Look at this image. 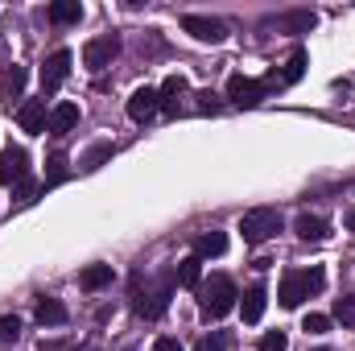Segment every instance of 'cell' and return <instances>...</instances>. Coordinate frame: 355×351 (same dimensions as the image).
I'll return each instance as SVG.
<instances>
[{"label": "cell", "instance_id": "d6986e66", "mask_svg": "<svg viewBox=\"0 0 355 351\" xmlns=\"http://www.w3.org/2000/svg\"><path fill=\"white\" fill-rule=\"evenodd\" d=\"M67 318H71V314H67V306H62L58 298H46V293L37 298V323H42V327H62Z\"/></svg>", "mask_w": 355, "mask_h": 351}, {"label": "cell", "instance_id": "277c9868", "mask_svg": "<svg viewBox=\"0 0 355 351\" xmlns=\"http://www.w3.org/2000/svg\"><path fill=\"white\" fill-rule=\"evenodd\" d=\"M281 232V211H272V207H257V211H248L244 219H240V236H244V244H265Z\"/></svg>", "mask_w": 355, "mask_h": 351}, {"label": "cell", "instance_id": "9c48e42d", "mask_svg": "<svg viewBox=\"0 0 355 351\" xmlns=\"http://www.w3.org/2000/svg\"><path fill=\"white\" fill-rule=\"evenodd\" d=\"M71 62H75L71 50H54V54L42 62V91H58L62 87L67 75H71Z\"/></svg>", "mask_w": 355, "mask_h": 351}, {"label": "cell", "instance_id": "7402d4cb", "mask_svg": "<svg viewBox=\"0 0 355 351\" xmlns=\"http://www.w3.org/2000/svg\"><path fill=\"white\" fill-rule=\"evenodd\" d=\"M50 21L54 25H79L83 21V4L79 0H54L50 4Z\"/></svg>", "mask_w": 355, "mask_h": 351}, {"label": "cell", "instance_id": "5b68a950", "mask_svg": "<svg viewBox=\"0 0 355 351\" xmlns=\"http://www.w3.org/2000/svg\"><path fill=\"white\" fill-rule=\"evenodd\" d=\"M182 29L194 37V42H207V46H219L227 37V25L219 17H198V12H186L182 17Z\"/></svg>", "mask_w": 355, "mask_h": 351}, {"label": "cell", "instance_id": "4dcf8cb0", "mask_svg": "<svg viewBox=\"0 0 355 351\" xmlns=\"http://www.w3.org/2000/svg\"><path fill=\"white\" fill-rule=\"evenodd\" d=\"M37 190H42V186H37V182H29V178H25V182H21V186H17V203H33V198H37Z\"/></svg>", "mask_w": 355, "mask_h": 351}, {"label": "cell", "instance_id": "7a4b0ae2", "mask_svg": "<svg viewBox=\"0 0 355 351\" xmlns=\"http://www.w3.org/2000/svg\"><path fill=\"white\" fill-rule=\"evenodd\" d=\"M178 277L174 273H166L162 281H141V273L132 277V310L141 314V318H162L166 310H170V293H174Z\"/></svg>", "mask_w": 355, "mask_h": 351}, {"label": "cell", "instance_id": "836d02e7", "mask_svg": "<svg viewBox=\"0 0 355 351\" xmlns=\"http://www.w3.org/2000/svg\"><path fill=\"white\" fill-rule=\"evenodd\" d=\"M347 228H352V232H355V211H352V215H347Z\"/></svg>", "mask_w": 355, "mask_h": 351}, {"label": "cell", "instance_id": "e575fe53", "mask_svg": "<svg viewBox=\"0 0 355 351\" xmlns=\"http://www.w3.org/2000/svg\"><path fill=\"white\" fill-rule=\"evenodd\" d=\"M75 351H95V348H75Z\"/></svg>", "mask_w": 355, "mask_h": 351}, {"label": "cell", "instance_id": "f546056e", "mask_svg": "<svg viewBox=\"0 0 355 351\" xmlns=\"http://www.w3.org/2000/svg\"><path fill=\"white\" fill-rule=\"evenodd\" d=\"M112 153H116L112 145H99V149H91L87 157H83V170H99V162H103V157H112Z\"/></svg>", "mask_w": 355, "mask_h": 351}, {"label": "cell", "instance_id": "30bf717a", "mask_svg": "<svg viewBox=\"0 0 355 351\" xmlns=\"http://www.w3.org/2000/svg\"><path fill=\"white\" fill-rule=\"evenodd\" d=\"M25 83H29V71H25V67H8V71H4V79H0V99H4L8 112L25 103Z\"/></svg>", "mask_w": 355, "mask_h": 351}, {"label": "cell", "instance_id": "cb8c5ba5", "mask_svg": "<svg viewBox=\"0 0 355 351\" xmlns=\"http://www.w3.org/2000/svg\"><path fill=\"white\" fill-rule=\"evenodd\" d=\"M17 339H21V318L17 314H4L0 318V351H8Z\"/></svg>", "mask_w": 355, "mask_h": 351}, {"label": "cell", "instance_id": "ffe728a7", "mask_svg": "<svg viewBox=\"0 0 355 351\" xmlns=\"http://www.w3.org/2000/svg\"><path fill=\"white\" fill-rule=\"evenodd\" d=\"M265 302H268L265 285H252V289L244 293V306H240V314H244V323H261V318H265Z\"/></svg>", "mask_w": 355, "mask_h": 351}, {"label": "cell", "instance_id": "6da1fadb", "mask_svg": "<svg viewBox=\"0 0 355 351\" xmlns=\"http://www.w3.org/2000/svg\"><path fill=\"white\" fill-rule=\"evenodd\" d=\"M322 285H327V273H322L318 264H310V268H285V277H281V285H277V302H281L285 310H297L306 298L322 293Z\"/></svg>", "mask_w": 355, "mask_h": 351}, {"label": "cell", "instance_id": "e0dca14e", "mask_svg": "<svg viewBox=\"0 0 355 351\" xmlns=\"http://www.w3.org/2000/svg\"><path fill=\"white\" fill-rule=\"evenodd\" d=\"M314 12L310 8H297V12H285V17H277V21H268V25H277V29H285V33H310L314 29Z\"/></svg>", "mask_w": 355, "mask_h": 351}, {"label": "cell", "instance_id": "8992f818", "mask_svg": "<svg viewBox=\"0 0 355 351\" xmlns=\"http://www.w3.org/2000/svg\"><path fill=\"white\" fill-rule=\"evenodd\" d=\"M29 178V153L21 145H4L0 149V186H21Z\"/></svg>", "mask_w": 355, "mask_h": 351}, {"label": "cell", "instance_id": "f1b7e54d", "mask_svg": "<svg viewBox=\"0 0 355 351\" xmlns=\"http://www.w3.org/2000/svg\"><path fill=\"white\" fill-rule=\"evenodd\" d=\"M302 331H310V335H322V331H331V318H327V314H306Z\"/></svg>", "mask_w": 355, "mask_h": 351}, {"label": "cell", "instance_id": "4316f807", "mask_svg": "<svg viewBox=\"0 0 355 351\" xmlns=\"http://www.w3.org/2000/svg\"><path fill=\"white\" fill-rule=\"evenodd\" d=\"M261 351H289L285 331H265V335H261Z\"/></svg>", "mask_w": 355, "mask_h": 351}, {"label": "cell", "instance_id": "83f0119b", "mask_svg": "<svg viewBox=\"0 0 355 351\" xmlns=\"http://www.w3.org/2000/svg\"><path fill=\"white\" fill-rule=\"evenodd\" d=\"M67 178V153H54L50 157V178H46V186H54V182H62Z\"/></svg>", "mask_w": 355, "mask_h": 351}, {"label": "cell", "instance_id": "d6a6232c", "mask_svg": "<svg viewBox=\"0 0 355 351\" xmlns=\"http://www.w3.org/2000/svg\"><path fill=\"white\" fill-rule=\"evenodd\" d=\"M153 351H182V343H178V339H157Z\"/></svg>", "mask_w": 355, "mask_h": 351}, {"label": "cell", "instance_id": "5bb4252c", "mask_svg": "<svg viewBox=\"0 0 355 351\" xmlns=\"http://www.w3.org/2000/svg\"><path fill=\"white\" fill-rule=\"evenodd\" d=\"M186 79L182 75H170L162 87H157V95H162V112H170V116H178V108H182V95H186Z\"/></svg>", "mask_w": 355, "mask_h": 351}, {"label": "cell", "instance_id": "d4e9b609", "mask_svg": "<svg viewBox=\"0 0 355 351\" xmlns=\"http://www.w3.org/2000/svg\"><path fill=\"white\" fill-rule=\"evenodd\" d=\"M335 318H339L343 327H355V298H352V293L335 298Z\"/></svg>", "mask_w": 355, "mask_h": 351}, {"label": "cell", "instance_id": "4fadbf2b", "mask_svg": "<svg viewBox=\"0 0 355 351\" xmlns=\"http://www.w3.org/2000/svg\"><path fill=\"white\" fill-rule=\"evenodd\" d=\"M293 232H297L302 240H310V244H322V240L331 236V223H327L322 215H297V219H293Z\"/></svg>", "mask_w": 355, "mask_h": 351}, {"label": "cell", "instance_id": "2e32d148", "mask_svg": "<svg viewBox=\"0 0 355 351\" xmlns=\"http://www.w3.org/2000/svg\"><path fill=\"white\" fill-rule=\"evenodd\" d=\"M302 75H306V50H293V54H289V62H285V71H281V75H272V79H265V83H268V87H272V83H277V87H293Z\"/></svg>", "mask_w": 355, "mask_h": 351}, {"label": "cell", "instance_id": "603a6c76", "mask_svg": "<svg viewBox=\"0 0 355 351\" xmlns=\"http://www.w3.org/2000/svg\"><path fill=\"white\" fill-rule=\"evenodd\" d=\"M79 285L83 289H103V285H112V264H87L83 273H79Z\"/></svg>", "mask_w": 355, "mask_h": 351}, {"label": "cell", "instance_id": "ba28073f", "mask_svg": "<svg viewBox=\"0 0 355 351\" xmlns=\"http://www.w3.org/2000/svg\"><path fill=\"white\" fill-rule=\"evenodd\" d=\"M268 83H261V79H248V75H232L227 79V99L236 103V108H257L261 99H265Z\"/></svg>", "mask_w": 355, "mask_h": 351}, {"label": "cell", "instance_id": "52a82bcc", "mask_svg": "<svg viewBox=\"0 0 355 351\" xmlns=\"http://www.w3.org/2000/svg\"><path fill=\"white\" fill-rule=\"evenodd\" d=\"M116 54H120V37H116V33L91 37L87 46H83V67H87V71H103V67H112Z\"/></svg>", "mask_w": 355, "mask_h": 351}, {"label": "cell", "instance_id": "3957f363", "mask_svg": "<svg viewBox=\"0 0 355 351\" xmlns=\"http://www.w3.org/2000/svg\"><path fill=\"white\" fill-rule=\"evenodd\" d=\"M236 298H240V293H236V281L223 277V273H215L211 281L198 285V310H202V318H211V323L227 318L232 306H236Z\"/></svg>", "mask_w": 355, "mask_h": 351}, {"label": "cell", "instance_id": "9a60e30c", "mask_svg": "<svg viewBox=\"0 0 355 351\" xmlns=\"http://www.w3.org/2000/svg\"><path fill=\"white\" fill-rule=\"evenodd\" d=\"M75 124H79V108H75V103H58V108L50 112V124H46V128H50V137H67Z\"/></svg>", "mask_w": 355, "mask_h": 351}, {"label": "cell", "instance_id": "7c38bea8", "mask_svg": "<svg viewBox=\"0 0 355 351\" xmlns=\"http://www.w3.org/2000/svg\"><path fill=\"white\" fill-rule=\"evenodd\" d=\"M17 124L25 128V132H46V124H50V112H46V99H25L21 108H17Z\"/></svg>", "mask_w": 355, "mask_h": 351}, {"label": "cell", "instance_id": "ac0fdd59", "mask_svg": "<svg viewBox=\"0 0 355 351\" xmlns=\"http://www.w3.org/2000/svg\"><path fill=\"white\" fill-rule=\"evenodd\" d=\"M227 252V236L223 232H202V236H194V257L202 261V257H223Z\"/></svg>", "mask_w": 355, "mask_h": 351}, {"label": "cell", "instance_id": "484cf974", "mask_svg": "<svg viewBox=\"0 0 355 351\" xmlns=\"http://www.w3.org/2000/svg\"><path fill=\"white\" fill-rule=\"evenodd\" d=\"M194 351H227V335L223 331H211V335H202L194 343Z\"/></svg>", "mask_w": 355, "mask_h": 351}, {"label": "cell", "instance_id": "44dd1931", "mask_svg": "<svg viewBox=\"0 0 355 351\" xmlns=\"http://www.w3.org/2000/svg\"><path fill=\"white\" fill-rule=\"evenodd\" d=\"M174 277H178V285L198 289V285H202V261H198V257H182V261L174 264Z\"/></svg>", "mask_w": 355, "mask_h": 351}, {"label": "cell", "instance_id": "1f68e13d", "mask_svg": "<svg viewBox=\"0 0 355 351\" xmlns=\"http://www.w3.org/2000/svg\"><path fill=\"white\" fill-rule=\"evenodd\" d=\"M198 99H202V103H198V108H202V112H219V103H215V95H211V91H202V95H198Z\"/></svg>", "mask_w": 355, "mask_h": 351}, {"label": "cell", "instance_id": "8fae6325", "mask_svg": "<svg viewBox=\"0 0 355 351\" xmlns=\"http://www.w3.org/2000/svg\"><path fill=\"white\" fill-rule=\"evenodd\" d=\"M157 112H162V95H157V87H141V91H132V99H128V116H132L137 124L153 120Z\"/></svg>", "mask_w": 355, "mask_h": 351}]
</instances>
